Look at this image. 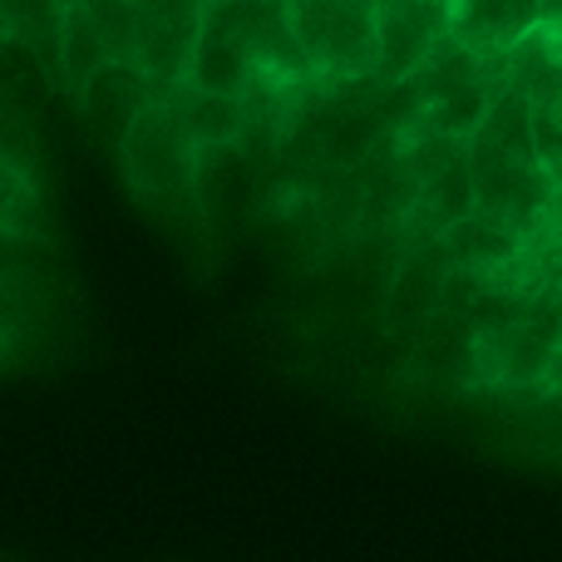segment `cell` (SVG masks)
I'll return each mask as SVG.
<instances>
[{"instance_id": "obj_5", "label": "cell", "mask_w": 562, "mask_h": 562, "mask_svg": "<svg viewBox=\"0 0 562 562\" xmlns=\"http://www.w3.org/2000/svg\"><path fill=\"white\" fill-rule=\"evenodd\" d=\"M203 15H207V5H193V0L144 5V20H138V69L154 85V99L188 85L198 35H203Z\"/></svg>"}, {"instance_id": "obj_11", "label": "cell", "mask_w": 562, "mask_h": 562, "mask_svg": "<svg viewBox=\"0 0 562 562\" xmlns=\"http://www.w3.org/2000/svg\"><path fill=\"white\" fill-rule=\"evenodd\" d=\"M65 15H69V5H49V0H30V5L10 0V5H0L5 35L15 45H25L55 85H59V65H65Z\"/></svg>"}, {"instance_id": "obj_10", "label": "cell", "mask_w": 562, "mask_h": 562, "mask_svg": "<svg viewBox=\"0 0 562 562\" xmlns=\"http://www.w3.org/2000/svg\"><path fill=\"white\" fill-rule=\"evenodd\" d=\"M109 65H114V55H109V40H104V30H99L94 10L69 5V15H65V65H59V85L69 89V99L85 104L89 85H94Z\"/></svg>"}, {"instance_id": "obj_6", "label": "cell", "mask_w": 562, "mask_h": 562, "mask_svg": "<svg viewBox=\"0 0 562 562\" xmlns=\"http://www.w3.org/2000/svg\"><path fill=\"white\" fill-rule=\"evenodd\" d=\"M454 25V5H419V0H385L380 5V85H400V79L419 75L429 49L449 35Z\"/></svg>"}, {"instance_id": "obj_1", "label": "cell", "mask_w": 562, "mask_h": 562, "mask_svg": "<svg viewBox=\"0 0 562 562\" xmlns=\"http://www.w3.org/2000/svg\"><path fill=\"white\" fill-rule=\"evenodd\" d=\"M124 173L148 203L164 207H193L198 198V173H203V144L193 128L183 124L173 99H154L138 114V124L124 138Z\"/></svg>"}, {"instance_id": "obj_4", "label": "cell", "mask_w": 562, "mask_h": 562, "mask_svg": "<svg viewBox=\"0 0 562 562\" xmlns=\"http://www.w3.org/2000/svg\"><path fill=\"white\" fill-rule=\"evenodd\" d=\"M217 15L227 20V30L237 35L243 55L252 59L257 79H272V85H286V89L316 85V65H311L306 45H301V35H296L291 5H267V0H217Z\"/></svg>"}, {"instance_id": "obj_17", "label": "cell", "mask_w": 562, "mask_h": 562, "mask_svg": "<svg viewBox=\"0 0 562 562\" xmlns=\"http://www.w3.org/2000/svg\"><path fill=\"white\" fill-rule=\"evenodd\" d=\"M533 138H538V164L562 168V94L533 104Z\"/></svg>"}, {"instance_id": "obj_15", "label": "cell", "mask_w": 562, "mask_h": 562, "mask_svg": "<svg viewBox=\"0 0 562 562\" xmlns=\"http://www.w3.org/2000/svg\"><path fill=\"white\" fill-rule=\"evenodd\" d=\"M504 425L514 429L533 454H562V395H553V390H548L543 400H533V405L504 415Z\"/></svg>"}, {"instance_id": "obj_8", "label": "cell", "mask_w": 562, "mask_h": 562, "mask_svg": "<svg viewBox=\"0 0 562 562\" xmlns=\"http://www.w3.org/2000/svg\"><path fill=\"white\" fill-rule=\"evenodd\" d=\"M548 5H518V0H464L454 5V35L479 55H508L524 35L543 25Z\"/></svg>"}, {"instance_id": "obj_19", "label": "cell", "mask_w": 562, "mask_h": 562, "mask_svg": "<svg viewBox=\"0 0 562 562\" xmlns=\"http://www.w3.org/2000/svg\"><path fill=\"white\" fill-rule=\"evenodd\" d=\"M543 385L553 390V395H562V346L553 350V360H548V375H543Z\"/></svg>"}, {"instance_id": "obj_16", "label": "cell", "mask_w": 562, "mask_h": 562, "mask_svg": "<svg viewBox=\"0 0 562 562\" xmlns=\"http://www.w3.org/2000/svg\"><path fill=\"white\" fill-rule=\"evenodd\" d=\"M109 40V55L114 65H138V20H144V5L134 0H104V5H89Z\"/></svg>"}, {"instance_id": "obj_14", "label": "cell", "mask_w": 562, "mask_h": 562, "mask_svg": "<svg viewBox=\"0 0 562 562\" xmlns=\"http://www.w3.org/2000/svg\"><path fill=\"white\" fill-rule=\"evenodd\" d=\"M479 144L498 148L508 158H524V164H538V138H533V99L518 94V89H504L488 109L484 128H479Z\"/></svg>"}, {"instance_id": "obj_18", "label": "cell", "mask_w": 562, "mask_h": 562, "mask_svg": "<svg viewBox=\"0 0 562 562\" xmlns=\"http://www.w3.org/2000/svg\"><path fill=\"white\" fill-rule=\"evenodd\" d=\"M553 173V207H548V223H553V233L562 237V168H548Z\"/></svg>"}, {"instance_id": "obj_9", "label": "cell", "mask_w": 562, "mask_h": 562, "mask_svg": "<svg viewBox=\"0 0 562 562\" xmlns=\"http://www.w3.org/2000/svg\"><path fill=\"white\" fill-rule=\"evenodd\" d=\"M148 104H154V85H148V75L138 65H109L85 94V114L94 119L109 138H119V148H124L128 128L138 124V114H144Z\"/></svg>"}, {"instance_id": "obj_7", "label": "cell", "mask_w": 562, "mask_h": 562, "mask_svg": "<svg viewBox=\"0 0 562 562\" xmlns=\"http://www.w3.org/2000/svg\"><path fill=\"white\" fill-rule=\"evenodd\" d=\"M188 85H193V89H207V94H227V99H243L247 89L257 85L252 59L243 55L237 35L227 30V20L217 15V5H207V15H203V35H198Z\"/></svg>"}, {"instance_id": "obj_12", "label": "cell", "mask_w": 562, "mask_h": 562, "mask_svg": "<svg viewBox=\"0 0 562 562\" xmlns=\"http://www.w3.org/2000/svg\"><path fill=\"white\" fill-rule=\"evenodd\" d=\"M445 247H449V257H454V267H469V272L494 277L498 267L514 262V257L524 252V237H518L508 223H498V217L474 213V217H464L459 227H449Z\"/></svg>"}, {"instance_id": "obj_3", "label": "cell", "mask_w": 562, "mask_h": 562, "mask_svg": "<svg viewBox=\"0 0 562 562\" xmlns=\"http://www.w3.org/2000/svg\"><path fill=\"white\" fill-rule=\"evenodd\" d=\"M469 173H474V203L479 213L508 223L518 237L538 243L543 233H553L548 223V207H553V173L543 164H524V158H508L498 148L469 138Z\"/></svg>"}, {"instance_id": "obj_2", "label": "cell", "mask_w": 562, "mask_h": 562, "mask_svg": "<svg viewBox=\"0 0 562 562\" xmlns=\"http://www.w3.org/2000/svg\"><path fill=\"white\" fill-rule=\"evenodd\" d=\"M296 35L306 45L316 79L330 89L375 79L380 65V5H340V0H301L291 5Z\"/></svg>"}, {"instance_id": "obj_13", "label": "cell", "mask_w": 562, "mask_h": 562, "mask_svg": "<svg viewBox=\"0 0 562 562\" xmlns=\"http://www.w3.org/2000/svg\"><path fill=\"white\" fill-rule=\"evenodd\" d=\"M178 104L183 124L193 128V138L203 144V154H217V148H233L243 144V99H227V94H207V89H173L164 94Z\"/></svg>"}]
</instances>
